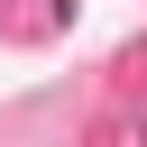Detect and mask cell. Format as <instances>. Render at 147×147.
Segmentation results:
<instances>
[{"label": "cell", "mask_w": 147, "mask_h": 147, "mask_svg": "<svg viewBox=\"0 0 147 147\" xmlns=\"http://www.w3.org/2000/svg\"><path fill=\"white\" fill-rule=\"evenodd\" d=\"M138 147H147V110H138Z\"/></svg>", "instance_id": "1"}]
</instances>
